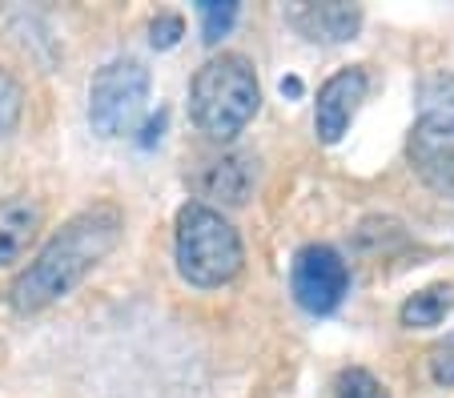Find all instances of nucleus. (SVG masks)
<instances>
[{"label": "nucleus", "mask_w": 454, "mask_h": 398, "mask_svg": "<svg viewBox=\"0 0 454 398\" xmlns=\"http://www.w3.org/2000/svg\"><path fill=\"white\" fill-rule=\"evenodd\" d=\"M121 225H125V217L109 201L65 222L52 234V242L36 254L33 266L12 282V306L20 314H36L60 302L65 294H73L89 277V269L113 254V246L121 242Z\"/></svg>", "instance_id": "obj_1"}, {"label": "nucleus", "mask_w": 454, "mask_h": 398, "mask_svg": "<svg viewBox=\"0 0 454 398\" xmlns=\"http://www.w3.org/2000/svg\"><path fill=\"white\" fill-rule=\"evenodd\" d=\"M262 109V85L241 52L209 57L189 85V117L209 141H233Z\"/></svg>", "instance_id": "obj_2"}, {"label": "nucleus", "mask_w": 454, "mask_h": 398, "mask_svg": "<svg viewBox=\"0 0 454 398\" xmlns=\"http://www.w3.org/2000/svg\"><path fill=\"white\" fill-rule=\"evenodd\" d=\"M173 254H177L181 277L198 290L233 282L241 274V261H246L241 234L230 225V217H222V209L206 206V201H185L177 209Z\"/></svg>", "instance_id": "obj_3"}, {"label": "nucleus", "mask_w": 454, "mask_h": 398, "mask_svg": "<svg viewBox=\"0 0 454 398\" xmlns=\"http://www.w3.org/2000/svg\"><path fill=\"white\" fill-rule=\"evenodd\" d=\"M149 101V69L133 57H117L105 69H97L89 85V121L101 137H121L137 125L141 109Z\"/></svg>", "instance_id": "obj_4"}, {"label": "nucleus", "mask_w": 454, "mask_h": 398, "mask_svg": "<svg viewBox=\"0 0 454 398\" xmlns=\"http://www.w3.org/2000/svg\"><path fill=\"white\" fill-rule=\"evenodd\" d=\"M290 290L306 314H334L350 294V266L334 246H301L290 261Z\"/></svg>", "instance_id": "obj_5"}, {"label": "nucleus", "mask_w": 454, "mask_h": 398, "mask_svg": "<svg viewBox=\"0 0 454 398\" xmlns=\"http://www.w3.org/2000/svg\"><path fill=\"white\" fill-rule=\"evenodd\" d=\"M366 101V73L362 69H342L317 89V101H314V129L317 137L326 145H338L342 133L350 129L354 113L358 105Z\"/></svg>", "instance_id": "obj_6"}, {"label": "nucleus", "mask_w": 454, "mask_h": 398, "mask_svg": "<svg viewBox=\"0 0 454 398\" xmlns=\"http://www.w3.org/2000/svg\"><path fill=\"white\" fill-rule=\"evenodd\" d=\"M414 101H419V129L414 137L422 141H454V73H430L419 81L414 89Z\"/></svg>", "instance_id": "obj_7"}, {"label": "nucleus", "mask_w": 454, "mask_h": 398, "mask_svg": "<svg viewBox=\"0 0 454 398\" xmlns=\"http://www.w3.org/2000/svg\"><path fill=\"white\" fill-rule=\"evenodd\" d=\"M44 225V209L36 198H4L0 201V266H12L17 258H25V250L36 242Z\"/></svg>", "instance_id": "obj_8"}, {"label": "nucleus", "mask_w": 454, "mask_h": 398, "mask_svg": "<svg viewBox=\"0 0 454 398\" xmlns=\"http://www.w3.org/2000/svg\"><path fill=\"white\" fill-rule=\"evenodd\" d=\"M294 25L309 36V41H350L362 25V9L354 4H306V9L294 12Z\"/></svg>", "instance_id": "obj_9"}, {"label": "nucleus", "mask_w": 454, "mask_h": 398, "mask_svg": "<svg viewBox=\"0 0 454 398\" xmlns=\"http://www.w3.org/2000/svg\"><path fill=\"white\" fill-rule=\"evenodd\" d=\"M254 182H257V161L246 153H233L209 165L206 177H201V190H206V198H222L225 206H241Z\"/></svg>", "instance_id": "obj_10"}, {"label": "nucleus", "mask_w": 454, "mask_h": 398, "mask_svg": "<svg viewBox=\"0 0 454 398\" xmlns=\"http://www.w3.org/2000/svg\"><path fill=\"white\" fill-rule=\"evenodd\" d=\"M411 157L419 165V174L434 185L438 193L454 198V145H442V141H411Z\"/></svg>", "instance_id": "obj_11"}, {"label": "nucleus", "mask_w": 454, "mask_h": 398, "mask_svg": "<svg viewBox=\"0 0 454 398\" xmlns=\"http://www.w3.org/2000/svg\"><path fill=\"white\" fill-rule=\"evenodd\" d=\"M450 310H454V286L442 282V286L419 290L414 298H406L398 318H403V326H411V330H427V326H438Z\"/></svg>", "instance_id": "obj_12"}, {"label": "nucleus", "mask_w": 454, "mask_h": 398, "mask_svg": "<svg viewBox=\"0 0 454 398\" xmlns=\"http://www.w3.org/2000/svg\"><path fill=\"white\" fill-rule=\"evenodd\" d=\"M198 12H201V33H206V41L217 44V41H222V36L233 28V20H238L241 4H238V0H201Z\"/></svg>", "instance_id": "obj_13"}, {"label": "nucleus", "mask_w": 454, "mask_h": 398, "mask_svg": "<svg viewBox=\"0 0 454 398\" xmlns=\"http://www.w3.org/2000/svg\"><path fill=\"white\" fill-rule=\"evenodd\" d=\"M20 113H25V93L20 85L0 69V137H9L12 129L20 125Z\"/></svg>", "instance_id": "obj_14"}, {"label": "nucleus", "mask_w": 454, "mask_h": 398, "mask_svg": "<svg viewBox=\"0 0 454 398\" xmlns=\"http://www.w3.org/2000/svg\"><path fill=\"white\" fill-rule=\"evenodd\" d=\"M334 398H390V390H386L382 382H378L370 371L354 366V371H346L342 378H338Z\"/></svg>", "instance_id": "obj_15"}, {"label": "nucleus", "mask_w": 454, "mask_h": 398, "mask_svg": "<svg viewBox=\"0 0 454 398\" xmlns=\"http://www.w3.org/2000/svg\"><path fill=\"white\" fill-rule=\"evenodd\" d=\"M181 36H185V20H181V12H157L153 25H149V41H153V49H173Z\"/></svg>", "instance_id": "obj_16"}, {"label": "nucleus", "mask_w": 454, "mask_h": 398, "mask_svg": "<svg viewBox=\"0 0 454 398\" xmlns=\"http://www.w3.org/2000/svg\"><path fill=\"white\" fill-rule=\"evenodd\" d=\"M430 374H434V382H442V386H454V334L430 350Z\"/></svg>", "instance_id": "obj_17"}]
</instances>
